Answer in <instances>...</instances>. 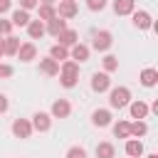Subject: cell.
<instances>
[{
    "label": "cell",
    "mask_w": 158,
    "mask_h": 158,
    "mask_svg": "<svg viewBox=\"0 0 158 158\" xmlns=\"http://www.w3.org/2000/svg\"><path fill=\"white\" fill-rule=\"evenodd\" d=\"M59 84L64 86V89H74L77 86V81H79V64L77 62H72V59H67V62H62L59 64Z\"/></svg>",
    "instance_id": "obj_1"
},
{
    "label": "cell",
    "mask_w": 158,
    "mask_h": 158,
    "mask_svg": "<svg viewBox=\"0 0 158 158\" xmlns=\"http://www.w3.org/2000/svg\"><path fill=\"white\" fill-rule=\"evenodd\" d=\"M131 104V89L128 86H111L109 89V106L111 109H126Z\"/></svg>",
    "instance_id": "obj_2"
},
{
    "label": "cell",
    "mask_w": 158,
    "mask_h": 158,
    "mask_svg": "<svg viewBox=\"0 0 158 158\" xmlns=\"http://www.w3.org/2000/svg\"><path fill=\"white\" fill-rule=\"evenodd\" d=\"M111 44H114V35H111L109 30H99V32H94V37H91V47H89V49L109 52V49H111Z\"/></svg>",
    "instance_id": "obj_3"
},
{
    "label": "cell",
    "mask_w": 158,
    "mask_h": 158,
    "mask_svg": "<svg viewBox=\"0 0 158 158\" xmlns=\"http://www.w3.org/2000/svg\"><path fill=\"white\" fill-rule=\"evenodd\" d=\"M54 10H57V17H62V20H72V17H77L79 5H77V0H59V5H57Z\"/></svg>",
    "instance_id": "obj_4"
},
{
    "label": "cell",
    "mask_w": 158,
    "mask_h": 158,
    "mask_svg": "<svg viewBox=\"0 0 158 158\" xmlns=\"http://www.w3.org/2000/svg\"><path fill=\"white\" fill-rule=\"evenodd\" d=\"M30 123H32V131H40V133H47L49 128H52V116L47 114V111H37L32 118H30Z\"/></svg>",
    "instance_id": "obj_5"
},
{
    "label": "cell",
    "mask_w": 158,
    "mask_h": 158,
    "mask_svg": "<svg viewBox=\"0 0 158 158\" xmlns=\"http://www.w3.org/2000/svg\"><path fill=\"white\" fill-rule=\"evenodd\" d=\"M109 89H111L109 74H106V72H94V74H91V91L104 94V91H109Z\"/></svg>",
    "instance_id": "obj_6"
},
{
    "label": "cell",
    "mask_w": 158,
    "mask_h": 158,
    "mask_svg": "<svg viewBox=\"0 0 158 158\" xmlns=\"http://www.w3.org/2000/svg\"><path fill=\"white\" fill-rule=\"evenodd\" d=\"M10 131H12L15 138H30L32 136V123H30V118H15Z\"/></svg>",
    "instance_id": "obj_7"
},
{
    "label": "cell",
    "mask_w": 158,
    "mask_h": 158,
    "mask_svg": "<svg viewBox=\"0 0 158 158\" xmlns=\"http://www.w3.org/2000/svg\"><path fill=\"white\" fill-rule=\"evenodd\" d=\"M72 114V104L67 99H54L52 101V109H49V116L52 118H67Z\"/></svg>",
    "instance_id": "obj_8"
},
{
    "label": "cell",
    "mask_w": 158,
    "mask_h": 158,
    "mask_svg": "<svg viewBox=\"0 0 158 158\" xmlns=\"http://www.w3.org/2000/svg\"><path fill=\"white\" fill-rule=\"evenodd\" d=\"M20 62H32V59H37V44L35 42H20V49H17V54H15Z\"/></svg>",
    "instance_id": "obj_9"
},
{
    "label": "cell",
    "mask_w": 158,
    "mask_h": 158,
    "mask_svg": "<svg viewBox=\"0 0 158 158\" xmlns=\"http://www.w3.org/2000/svg\"><path fill=\"white\" fill-rule=\"evenodd\" d=\"M131 17H133V27H138V30H151L153 27V17L146 10H133Z\"/></svg>",
    "instance_id": "obj_10"
},
{
    "label": "cell",
    "mask_w": 158,
    "mask_h": 158,
    "mask_svg": "<svg viewBox=\"0 0 158 158\" xmlns=\"http://www.w3.org/2000/svg\"><path fill=\"white\" fill-rule=\"evenodd\" d=\"M89 54H91L89 44H81V42H77L74 47H69V59H72V62H77V64L86 62V59H89Z\"/></svg>",
    "instance_id": "obj_11"
},
{
    "label": "cell",
    "mask_w": 158,
    "mask_h": 158,
    "mask_svg": "<svg viewBox=\"0 0 158 158\" xmlns=\"http://www.w3.org/2000/svg\"><path fill=\"white\" fill-rule=\"evenodd\" d=\"M128 111H131V118H133V121H143V118L151 114V111H148V104L141 101V99L131 101V104H128Z\"/></svg>",
    "instance_id": "obj_12"
},
{
    "label": "cell",
    "mask_w": 158,
    "mask_h": 158,
    "mask_svg": "<svg viewBox=\"0 0 158 158\" xmlns=\"http://www.w3.org/2000/svg\"><path fill=\"white\" fill-rule=\"evenodd\" d=\"M111 111L109 109H96L94 114H91V123L96 126V128H106V126H111Z\"/></svg>",
    "instance_id": "obj_13"
},
{
    "label": "cell",
    "mask_w": 158,
    "mask_h": 158,
    "mask_svg": "<svg viewBox=\"0 0 158 158\" xmlns=\"http://www.w3.org/2000/svg\"><path fill=\"white\" fill-rule=\"evenodd\" d=\"M64 30H67V20H62V17H52L49 22H44V32H49L52 37H59Z\"/></svg>",
    "instance_id": "obj_14"
},
{
    "label": "cell",
    "mask_w": 158,
    "mask_h": 158,
    "mask_svg": "<svg viewBox=\"0 0 158 158\" xmlns=\"http://www.w3.org/2000/svg\"><path fill=\"white\" fill-rule=\"evenodd\" d=\"M138 79H141V84H143L146 89H153V86L158 84V69H153V67H146V69L138 74Z\"/></svg>",
    "instance_id": "obj_15"
},
{
    "label": "cell",
    "mask_w": 158,
    "mask_h": 158,
    "mask_svg": "<svg viewBox=\"0 0 158 158\" xmlns=\"http://www.w3.org/2000/svg\"><path fill=\"white\" fill-rule=\"evenodd\" d=\"M57 40H59L57 44H62V47H67V49H69V47H74V44L79 42V32H77V30H72V27H67Z\"/></svg>",
    "instance_id": "obj_16"
},
{
    "label": "cell",
    "mask_w": 158,
    "mask_h": 158,
    "mask_svg": "<svg viewBox=\"0 0 158 158\" xmlns=\"http://www.w3.org/2000/svg\"><path fill=\"white\" fill-rule=\"evenodd\" d=\"M40 72L47 74V77H57L59 74V62H54L52 57H44V59H40Z\"/></svg>",
    "instance_id": "obj_17"
},
{
    "label": "cell",
    "mask_w": 158,
    "mask_h": 158,
    "mask_svg": "<svg viewBox=\"0 0 158 158\" xmlns=\"http://www.w3.org/2000/svg\"><path fill=\"white\" fill-rule=\"evenodd\" d=\"M126 156L128 158H141L143 156V143L138 138H126Z\"/></svg>",
    "instance_id": "obj_18"
},
{
    "label": "cell",
    "mask_w": 158,
    "mask_h": 158,
    "mask_svg": "<svg viewBox=\"0 0 158 158\" xmlns=\"http://www.w3.org/2000/svg\"><path fill=\"white\" fill-rule=\"evenodd\" d=\"M30 20H32V17H30V12H27V10H20V7H17V10L12 12V17H10L12 27H27V25H30Z\"/></svg>",
    "instance_id": "obj_19"
},
{
    "label": "cell",
    "mask_w": 158,
    "mask_h": 158,
    "mask_svg": "<svg viewBox=\"0 0 158 158\" xmlns=\"http://www.w3.org/2000/svg\"><path fill=\"white\" fill-rule=\"evenodd\" d=\"M116 156V148L111 141H99L96 143V158H114Z\"/></svg>",
    "instance_id": "obj_20"
},
{
    "label": "cell",
    "mask_w": 158,
    "mask_h": 158,
    "mask_svg": "<svg viewBox=\"0 0 158 158\" xmlns=\"http://www.w3.org/2000/svg\"><path fill=\"white\" fill-rule=\"evenodd\" d=\"M136 10V0H114V12L116 15H131Z\"/></svg>",
    "instance_id": "obj_21"
},
{
    "label": "cell",
    "mask_w": 158,
    "mask_h": 158,
    "mask_svg": "<svg viewBox=\"0 0 158 158\" xmlns=\"http://www.w3.org/2000/svg\"><path fill=\"white\" fill-rule=\"evenodd\" d=\"M27 35H30V40H40V37H44L47 32H44V22H40V20H30V25H27Z\"/></svg>",
    "instance_id": "obj_22"
},
{
    "label": "cell",
    "mask_w": 158,
    "mask_h": 158,
    "mask_svg": "<svg viewBox=\"0 0 158 158\" xmlns=\"http://www.w3.org/2000/svg\"><path fill=\"white\" fill-rule=\"evenodd\" d=\"M52 17H57L54 5H37V20L40 22H49Z\"/></svg>",
    "instance_id": "obj_23"
},
{
    "label": "cell",
    "mask_w": 158,
    "mask_h": 158,
    "mask_svg": "<svg viewBox=\"0 0 158 158\" xmlns=\"http://www.w3.org/2000/svg\"><path fill=\"white\" fill-rule=\"evenodd\" d=\"M114 136L116 138H131V121H116L114 123Z\"/></svg>",
    "instance_id": "obj_24"
},
{
    "label": "cell",
    "mask_w": 158,
    "mask_h": 158,
    "mask_svg": "<svg viewBox=\"0 0 158 158\" xmlns=\"http://www.w3.org/2000/svg\"><path fill=\"white\" fill-rule=\"evenodd\" d=\"M49 57L54 59V62H67L69 59V49L67 47H62V44H52V49H49Z\"/></svg>",
    "instance_id": "obj_25"
},
{
    "label": "cell",
    "mask_w": 158,
    "mask_h": 158,
    "mask_svg": "<svg viewBox=\"0 0 158 158\" xmlns=\"http://www.w3.org/2000/svg\"><path fill=\"white\" fill-rule=\"evenodd\" d=\"M17 49H20V40H17L15 35H7V37H5V54L15 57V54H17Z\"/></svg>",
    "instance_id": "obj_26"
},
{
    "label": "cell",
    "mask_w": 158,
    "mask_h": 158,
    "mask_svg": "<svg viewBox=\"0 0 158 158\" xmlns=\"http://www.w3.org/2000/svg\"><path fill=\"white\" fill-rule=\"evenodd\" d=\"M101 69H104L106 74L116 72V69H118V57H114V54H106V57L101 59Z\"/></svg>",
    "instance_id": "obj_27"
},
{
    "label": "cell",
    "mask_w": 158,
    "mask_h": 158,
    "mask_svg": "<svg viewBox=\"0 0 158 158\" xmlns=\"http://www.w3.org/2000/svg\"><path fill=\"white\" fill-rule=\"evenodd\" d=\"M146 133H148V123L146 121H133L131 123V136L133 138H143Z\"/></svg>",
    "instance_id": "obj_28"
},
{
    "label": "cell",
    "mask_w": 158,
    "mask_h": 158,
    "mask_svg": "<svg viewBox=\"0 0 158 158\" xmlns=\"http://www.w3.org/2000/svg\"><path fill=\"white\" fill-rule=\"evenodd\" d=\"M106 5H109V0H86V7H89L91 12H101Z\"/></svg>",
    "instance_id": "obj_29"
},
{
    "label": "cell",
    "mask_w": 158,
    "mask_h": 158,
    "mask_svg": "<svg viewBox=\"0 0 158 158\" xmlns=\"http://www.w3.org/2000/svg\"><path fill=\"white\" fill-rule=\"evenodd\" d=\"M67 158H86V151H84L81 146H72V148L67 151Z\"/></svg>",
    "instance_id": "obj_30"
},
{
    "label": "cell",
    "mask_w": 158,
    "mask_h": 158,
    "mask_svg": "<svg viewBox=\"0 0 158 158\" xmlns=\"http://www.w3.org/2000/svg\"><path fill=\"white\" fill-rule=\"evenodd\" d=\"M10 32H12V22H10V20H2V17H0V37H7Z\"/></svg>",
    "instance_id": "obj_31"
},
{
    "label": "cell",
    "mask_w": 158,
    "mask_h": 158,
    "mask_svg": "<svg viewBox=\"0 0 158 158\" xmlns=\"http://www.w3.org/2000/svg\"><path fill=\"white\" fill-rule=\"evenodd\" d=\"M12 72H15V69H12L10 64H0V79H10Z\"/></svg>",
    "instance_id": "obj_32"
},
{
    "label": "cell",
    "mask_w": 158,
    "mask_h": 158,
    "mask_svg": "<svg viewBox=\"0 0 158 158\" xmlns=\"http://www.w3.org/2000/svg\"><path fill=\"white\" fill-rule=\"evenodd\" d=\"M37 5H40L37 0H20V10H27V12H30L32 7H37Z\"/></svg>",
    "instance_id": "obj_33"
},
{
    "label": "cell",
    "mask_w": 158,
    "mask_h": 158,
    "mask_svg": "<svg viewBox=\"0 0 158 158\" xmlns=\"http://www.w3.org/2000/svg\"><path fill=\"white\" fill-rule=\"evenodd\" d=\"M10 109V101H7V96L5 94H0V114H5Z\"/></svg>",
    "instance_id": "obj_34"
},
{
    "label": "cell",
    "mask_w": 158,
    "mask_h": 158,
    "mask_svg": "<svg viewBox=\"0 0 158 158\" xmlns=\"http://www.w3.org/2000/svg\"><path fill=\"white\" fill-rule=\"evenodd\" d=\"M10 7H12V0H0V17H2Z\"/></svg>",
    "instance_id": "obj_35"
},
{
    "label": "cell",
    "mask_w": 158,
    "mask_h": 158,
    "mask_svg": "<svg viewBox=\"0 0 158 158\" xmlns=\"http://www.w3.org/2000/svg\"><path fill=\"white\" fill-rule=\"evenodd\" d=\"M0 57H5V37H0Z\"/></svg>",
    "instance_id": "obj_36"
},
{
    "label": "cell",
    "mask_w": 158,
    "mask_h": 158,
    "mask_svg": "<svg viewBox=\"0 0 158 158\" xmlns=\"http://www.w3.org/2000/svg\"><path fill=\"white\" fill-rule=\"evenodd\" d=\"M37 2H40V5H54L57 0H37Z\"/></svg>",
    "instance_id": "obj_37"
},
{
    "label": "cell",
    "mask_w": 158,
    "mask_h": 158,
    "mask_svg": "<svg viewBox=\"0 0 158 158\" xmlns=\"http://www.w3.org/2000/svg\"><path fill=\"white\" fill-rule=\"evenodd\" d=\"M146 158H158V153H148V156H146Z\"/></svg>",
    "instance_id": "obj_38"
}]
</instances>
